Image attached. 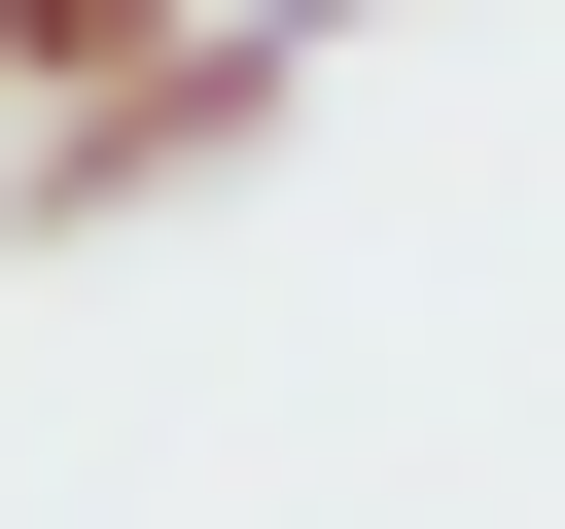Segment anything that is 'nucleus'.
Masks as SVG:
<instances>
[{"instance_id": "obj_1", "label": "nucleus", "mask_w": 565, "mask_h": 529, "mask_svg": "<svg viewBox=\"0 0 565 529\" xmlns=\"http://www.w3.org/2000/svg\"><path fill=\"white\" fill-rule=\"evenodd\" d=\"M318 35H353V0H177L141 71H71V106H0V212H35V247H141L177 176H247V141L318 106Z\"/></svg>"}, {"instance_id": "obj_2", "label": "nucleus", "mask_w": 565, "mask_h": 529, "mask_svg": "<svg viewBox=\"0 0 565 529\" xmlns=\"http://www.w3.org/2000/svg\"><path fill=\"white\" fill-rule=\"evenodd\" d=\"M177 0H0V106H71V71H141Z\"/></svg>"}]
</instances>
